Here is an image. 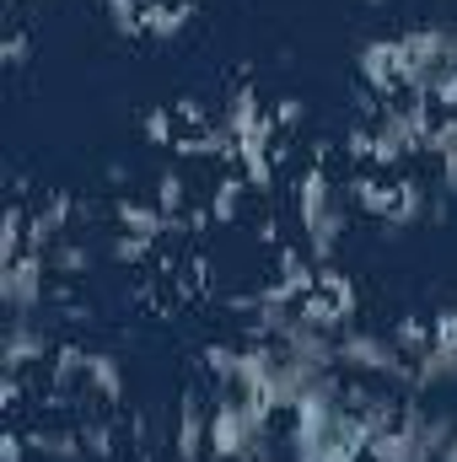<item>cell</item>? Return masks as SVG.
<instances>
[{
    "label": "cell",
    "mask_w": 457,
    "mask_h": 462,
    "mask_svg": "<svg viewBox=\"0 0 457 462\" xmlns=\"http://www.w3.org/2000/svg\"><path fill=\"white\" fill-rule=\"evenodd\" d=\"M366 5H382V0H366Z\"/></svg>",
    "instance_id": "22"
},
{
    "label": "cell",
    "mask_w": 457,
    "mask_h": 462,
    "mask_svg": "<svg viewBox=\"0 0 457 462\" xmlns=\"http://www.w3.org/2000/svg\"><path fill=\"white\" fill-rule=\"evenodd\" d=\"M140 129H145V140H156V145H178V114H173V108H151V114L140 118Z\"/></svg>",
    "instance_id": "16"
},
{
    "label": "cell",
    "mask_w": 457,
    "mask_h": 462,
    "mask_svg": "<svg viewBox=\"0 0 457 462\" xmlns=\"http://www.w3.org/2000/svg\"><path fill=\"white\" fill-rule=\"evenodd\" d=\"M87 393H92L98 403H108V409L124 398V371H118L114 355H103V349L87 355Z\"/></svg>",
    "instance_id": "13"
},
{
    "label": "cell",
    "mask_w": 457,
    "mask_h": 462,
    "mask_svg": "<svg viewBox=\"0 0 457 462\" xmlns=\"http://www.w3.org/2000/svg\"><path fill=\"white\" fill-rule=\"evenodd\" d=\"M49 355H54V345H49V328L38 318H11L5 323V345H0V365L5 371H16V376L43 371Z\"/></svg>",
    "instance_id": "6"
},
{
    "label": "cell",
    "mask_w": 457,
    "mask_h": 462,
    "mask_svg": "<svg viewBox=\"0 0 457 462\" xmlns=\"http://www.w3.org/2000/svg\"><path fill=\"white\" fill-rule=\"evenodd\" d=\"M108 253H114L118 263H145V253H151V242H140V236H129V231H118L114 242H108Z\"/></svg>",
    "instance_id": "18"
},
{
    "label": "cell",
    "mask_w": 457,
    "mask_h": 462,
    "mask_svg": "<svg viewBox=\"0 0 457 462\" xmlns=\"http://www.w3.org/2000/svg\"><path fill=\"white\" fill-rule=\"evenodd\" d=\"M436 452L425 447L420 436V403H398V425H387L371 447H366V462H431Z\"/></svg>",
    "instance_id": "5"
},
{
    "label": "cell",
    "mask_w": 457,
    "mask_h": 462,
    "mask_svg": "<svg viewBox=\"0 0 457 462\" xmlns=\"http://www.w3.org/2000/svg\"><path fill=\"white\" fill-rule=\"evenodd\" d=\"M16 5H27V0H16Z\"/></svg>",
    "instance_id": "23"
},
{
    "label": "cell",
    "mask_w": 457,
    "mask_h": 462,
    "mask_svg": "<svg viewBox=\"0 0 457 462\" xmlns=\"http://www.w3.org/2000/svg\"><path fill=\"white\" fill-rule=\"evenodd\" d=\"M269 420H275L269 403L242 398L237 387H221V398L210 403V457L264 462V452H269Z\"/></svg>",
    "instance_id": "2"
},
{
    "label": "cell",
    "mask_w": 457,
    "mask_h": 462,
    "mask_svg": "<svg viewBox=\"0 0 457 462\" xmlns=\"http://www.w3.org/2000/svg\"><path fill=\"white\" fill-rule=\"evenodd\" d=\"M425 156L442 167V183H447V194H457V114H442V118H436V129H431V140H425Z\"/></svg>",
    "instance_id": "11"
},
{
    "label": "cell",
    "mask_w": 457,
    "mask_h": 462,
    "mask_svg": "<svg viewBox=\"0 0 457 462\" xmlns=\"http://www.w3.org/2000/svg\"><path fill=\"white\" fill-rule=\"evenodd\" d=\"M189 16H194V5H183V0H151L145 16H140V32L167 43V38H178L189 27Z\"/></svg>",
    "instance_id": "12"
},
{
    "label": "cell",
    "mask_w": 457,
    "mask_h": 462,
    "mask_svg": "<svg viewBox=\"0 0 457 462\" xmlns=\"http://www.w3.org/2000/svg\"><path fill=\"white\" fill-rule=\"evenodd\" d=\"M49 269H54V274H81V269H92V247L60 236V242L49 247Z\"/></svg>",
    "instance_id": "15"
},
{
    "label": "cell",
    "mask_w": 457,
    "mask_h": 462,
    "mask_svg": "<svg viewBox=\"0 0 457 462\" xmlns=\"http://www.w3.org/2000/svg\"><path fill=\"white\" fill-rule=\"evenodd\" d=\"M360 81L371 92H398V38H371L360 49Z\"/></svg>",
    "instance_id": "8"
},
{
    "label": "cell",
    "mask_w": 457,
    "mask_h": 462,
    "mask_svg": "<svg viewBox=\"0 0 457 462\" xmlns=\"http://www.w3.org/2000/svg\"><path fill=\"white\" fill-rule=\"evenodd\" d=\"M340 365L355 376H387V382H404L409 387V355H398L393 339L371 334V328H344L340 334Z\"/></svg>",
    "instance_id": "3"
},
{
    "label": "cell",
    "mask_w": 457,
    "mask_h": 462,
    "mask_svg": "<svg viewBox=\"0 0 457 462\" xmlns=\"http://www.w3.org/2000/svg\"><path fill=\"white\" fill-rule=\"evenodd\" d=\"M0 301L11 318H38L49 307V258L27 247L22 258L0 263Z\"/></svg>",
    "instance_id": "4"
},
{
    "label": "cell",
    "mask_w": 457,
    "mask_h": 462,
    "mask_svg": "<svg viewBox=\"0 0 457 462\" xmlns=\"http://www.w3.org/2000/svg\"><path fill=\"white\" fill-rule=\"evenodd\" d=\"M173 447H178V462H205V457H210V409H205V398H200V393H183Z\"/></svg>",
    "instance_id": "7"
},
{
    "label": "cell",
    "mask_w": 457,
    "mask_h": 462,
    "mask_svg": "<svg viewBox=\"0 0 457 462\" xmlns=\"http://www.w3.org/2000/svg\"><path fill=\"white\" fill-rule=\"evenodd\" d=\"M387 339L398 345V355H409V360H415L420 349H431V339H436V323H425V318H404Z\"/></svg>",
    "instance_id": "14"
},
{
    "label": "cell",
    "mask_w": 457,
    "mask_h": 462,
    "mask_svg": "<svg viewBox=\"0 0 457 462\" xmlns=\"http://www.w3.org/2000/svg\"><path fill=\"white\" fill-rule=\"evenodd\" d=\"M269 118H275V134H280V140H291V129L307 118V108H302L296 97H280V103H269Z\"/></svg>",
    "instance_id": "17"
},
{
    "label": "cell",
    "mask_w": 457,
    "mask_h": 462,
    "mask_svg": "<svg viewBox=\"0 0 457 462\" xmlns=\"http://www.w3.org/2000/svg\"><path fill=\"white\" fill-rule=\"evenodd\" d=\"M22 60H27V27L11 22V32H5V65H22Z\"/></svg>",
    "instance_id": "19"
},
{
    "label": "cell",
    "mask_w": 457,
    "mask_h": 462,
    "mask_svg": "<svg viewBox=\"0 0 457 462\" xmlns=\"http://www.w3.org/2000/svg\"><path fill=\"white\" fill-rule=\"evenodd\" d=\"M436 345L457 360V312H442V318H436Z\"/></svg>",
    "instance_id": "20"
},
{
    "label": "cell",
    "mask_w": 457,
    "mask_h": 462,
    "mask_svg": "<svg viewBox=\"0 0 457 462\" xmlns=\"http://www.w3.org/2000/svg\"><path fill=\"white\" fill-rule=\"evenodd\" d=\"M344 183H350V178L323 172L318 162H312L296 183H285V189H291V210H296V231H302V247H307V258H312L318 269L340 253L344 231H350V216H355Z\"/></svg>",
    "instance_id": "1"
},
{
    "label": "cell",
    "mask_w": 457,
    "mask_h": 462,
    "mask_svg": "<svg viewBox=\"0 0 457 462\" xmlns=\"http://www.w3.org/2000/svg\"><path fill=\"white\" fill-rule=\"evenodd\" d=\"M27 447L49 462H81V452H87L76 425H38V430H27Z\"/></svg>",
    "instance_id": "10"
},
{
    "label": "cell",
    "mask_w": 457,
    "mask_h": 462,
    "mask_svg": "<svg viewBox=\"0 0 457 462\" xmlns=\"http://www.w3.org/2000/svg\"><path fill=\"white\" fill-rule=\"evenodd\" d=\"M114 216H118V226L129 231V236H140V242H151V247L173 231V216H167L162 205H145V199H118Z\"/></svg>",
    "instance_id": "9"
},
{
    "label": "cell",
    "mask_w": 457,
    "mask_h": 462,
    "mask_svg": "<svg viewBox=\"0 0 457 462\" xmlns=\"http://www.w3.org/2000/svg\"><path fill=\"white\" fill-rule=\"evenodd\" d=\"M436 462H457V430H452V441L442 447V457H436Z\"/></svg>",
    "instance_id": "21"
}]
</instances>
